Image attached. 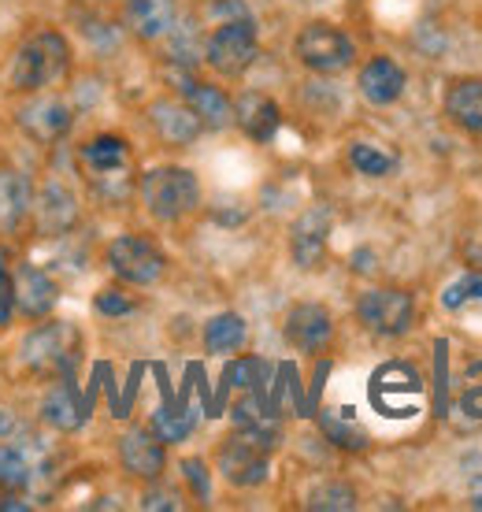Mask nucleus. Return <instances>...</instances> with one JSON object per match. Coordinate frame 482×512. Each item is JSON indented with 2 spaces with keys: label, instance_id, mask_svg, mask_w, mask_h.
Segmentation results:
<instances>
[{
  "label": "nucleus",
  "instance_id": "ddd939ff",
  "mask_svg": "<svg viewBox=\"0 0 482 512\" xmlns=\"http://www.w3.org/2000/svg\"><path fill=\"white\" fill-rule=\"evenodd\" d=\"M178 93L197 112L204 130H227L234 123V101L219 86H212V82H197L190 75H178Z\"/></svg>",
  "mask_w": 482,
  "mask_h": 512
},
{
  "label": "nucleus",
  "instance_id": "b1692460",
  "mask_svg": "<svg viewBox=\"0 0 482 512\" xmlns=\"http://www.w3.org/2000/svg\"><path fill=\"white\" fill-rule=\"evenodd\" d=\"M245 320H241L238 312H219L208 320L204 327V349L212 353V357H227V353H238L245 346Z\"/></svg>",
  "mask_w": 482,
  "mask_h": 512
},
{
  "label": "nucleus",
  "instance_id": "7ed1b4c3",
  "mask_svg": "<svg viewBox=\"0 0 482 512\" xmlns=\"http://www.w3.org/2000/svg\"><path fill=\"white\" fill-rule=\"evenodd\" d=\"M260 52V38H256V23L253 12L245 15H230V19H219L212 23V30L204 34V60L212 71L219 75H241L249 71Z\"/></svg>",
  "mask_w": 482,
  "mask_h": 512
},
{
  "label": "nucleus",
  "instance_id": "39448f33",
  "mask_svg": "<svg viewBox=\"0 0 482 512\" xmlns=\"http://www.w3.org/2000/svg\"><path fill=\"white\" fill-rule=\"evenodd\" d=\"M275 435H256V431H234L219 446V472L230 487H260L267 479V457L275 449Z\"/></svg>",
  "mask_w": 482,
  "mask_h": 512
},
{
  "label": "nucleus",
  "instance_id": "20e7f679",
  "mask_svg": "<svg viewBox=\"0 0 482 512\" xmlns=\"http://www.w3.org/2000/svg\"><path fill=\"white\" fill-rule=\"evenodd\" d=\"M78 349H82V338L71 323H41L19 342V357L30 372L67 379V375H75Z\"/></svg>",
  "mask_w": 482,
  "mask_h": 512
},
{
  "label": "nucleus",
  "instance_id": "5701e85b",
  "mask_svg": "<svg viewBox=\"0 0 482 512\" xmlns=\"http://www.w3.org/2000/svg\"><path fill=\"white\" fill-rule=\"evenodd\" d=\"M34 208V193H30V179L19 171H0V231H12L23 223V216Z\"/></svg>",
  "mask_w": 482,
  "mask_h": 512
},
{
  "label": "nucleus",
  "instance_id": "4468645a",
  "mask_svg": "<svg viewBox=\"0 0 482 512\" xmlns=\"http://www.w3.org/2000/svg\"><path fill=\"white\" fill-rule=\"evenodd\" d=\"M119 461L134 479H160L167 464L164 442L156 438V431H141L130 427L127 435L119 438Z\"/></svg>",
  "mask_w": 482,
  "mask_h": 512
},
{
  "label": "nucleus",
  "instance_id": "f03ea898",
  "mask_svg": "<svg viewBox=\"0 0 482 512\" xmlns=\"http://www.w3.org/2000/svg\"><path fill=\"white\" fill-rule=\"evenodd\" d=\"M141 201L153 219L175 223L201 205V182L190 167H153L141 179Z\"/></svg>",
  "mask_w": 482,
  "mask_h": 512
},
{
  "label": "nucleus",
  "instance_id": "0eeeda50",
  "mask_svg": "<svg viewBox=\"0 0 482 512\" xmlns=\"http://www.w3.org/2000/svg\"><path fill=\"white\" fill-rule=\"evenodd\" d=\"M82 164L97 182L101 197L123 201L130 193V149L119 134H97L82 145Z\"/></svg>",
  "mask_w": 482,
  "mask_h": 512
},
{
  "label": "nucleus",
  "instance_id": "1a4fd4ad",
  "mask_svg": "<svg viewBox=\"0 0 482 512\" xmlns=\"http://www.w3.org/2000/svg\"><path fill=\"white\" fill-rule=\"evenodd\" d=\"M108 264L123 282L130 286H153L164 275L167 260L153 242H145L138 234H123L108 245Z\"/></svg>",
  "mask_w": 482,
  "mask_h": 512
},
{
  "label": "nucleus",
  "instance_id": "f257e3e1",
  "mask_svg": "<svg viewBox=\"0 0 482 512\" xmlns=\"http://www.w3.org/2000/svg\"><path fill=\"white\" fill-rule=\"evenodd\" d=\"M67 64H71V49H67L64 34L41 30V34H34V38H26L19 45L12 71H8V82L19 93H41L49 90L56 78H64Z\"/></svg>",
  "mask_w": 482,
  "mask_h": 512
},
{
  "label": "nucleus",
  "instance_id": "e433bc0d",
  "mask_svg": "<svg viewBox=\"0 0 482 512\" xmlns=\"http://www.w3.org/2000/svg\"><path fill=\"white\" fill-rule=\"evenodd\" d=\"M12 431H15V420L4 409H0V435H12Z\"/></svg>",
  "mask_w": 482,
  "mask_h": 512
},
{
  "label": "nucleus",
  "instance_id": "c85d7f7f",
  "mask_svg": "<svg viewBox=\"0 0 482 512\" xmlns=\"http://www.w3.org/2000/svg\"><path fill=\"white\" fill-rule=\"evenodd\" d=\"M34 479V464L19 446H0V483L4 487H26Z\"/></svg>",
  "mask_w": 482,
  "mask_h": 512
},
{
  "label": "nucleus",
  "instance_id": "c9c22d12",
  "mask_svg": "<svg viewBox=\"0 0 482 512\" xmlns=\"http://www.w3.org/2000/svg\"><path fill=\"white\" fill-rule=\"evenodd\" d=\"M468 501H471V509H482V472L468 475Z\"/></svg>",
  "mask_w": 482,
  "mask_h": 512
},
{
  "label": "nucleus",
  "instance_id": "aec40b11",
  "mask_svg": "<svg viewBox=\"0 0 482 512\" xmlns=\"http://www.w3.org/2000/svg\"><path fill=\"white\" fill-rule=\"evenodd\" d=\"M445 116L482 138V78H457L445 93Z\"/></svg>",
  "mask_w": 482,
  "mask_h": 512
},
{
  "label": "nucleus",
  "instance_id": "f704fd0d",
  "mask_svg": "<svg viewBox=\"0 0 482 512\" xmlns=\"http://www.w3.org/2000/svg\"><path fill=\"white\" fill-rule=\"evenodd\" d=\"M141 509H182V505H178V498L175 494H149V498L141 501Z\"/></svg>",
  "mask_w": 482,
  "mask_h": 512
},
{
  "label": "nucleus",
  "instance_id": "393cba45",
  "mask_svg": "<svg viewBox=\"0 0 482 512\" xmlns=\"http://www.w3.org/2000/svg\"><path fill=\"white\" fill-rule=\"evenodd\" d=\"M319 423H323V435L334 442V446L342 449H368V431L360 427V423L349 416V409H327L323 416H319Z\"/></svg>",
  "mask_w": 482,
  "mask_h": 512
},
{
  "label": "nucleus",
  "instance_id": "423d86ee",
  "mask_svg": "<svg viewBox=\"0 0 482 512\" xmlns=\"http://www.w3.org/2000/svg\"><path fill=\"white\" fill-rule=\"evenodd\" d=\"M293 52H297V60H301L308 71H316V75H338L345 67H353V60H356L353 38L330 23H308L305 30L297 34V41H293Z\"/></svg>",
  "mask_w": 482,
  "mask_h": 512
},
{
  "label": "nucleus",
  "instance_id": "2f4dec72",
  "mask_svg": "<svg viewBox=\"0 0 482 512\" xmlns=\"http://www.w3.org/2000/svg\"><path fill=\"white\" fill-rule=\"evenodd\" d=\"M93 308H97L101 316H130V312H134V301H130L127 294H119V290H101L97 301H93Z\"/></svg>",
  "mask_w": 482,
  "mask_h": 512
},
{
  "label": "nucleus",
  "instance_id": "cd10ccee",
  "mask_svg": "<svg viewBox=\"0 0 482 512\" xmlns=\"http://www.w3.org/2000/svg\"><path fill=\"white\" fill-rule=\"evenodd\" d=\"M305 505L319 512H349V509H356V490L349 487V483L330 479V483H319V487L308 490Z\"/></svg>",
  "mask_w": 482,
  "mask_h": 512
},
{
  "label": "nucleus",
  "instance_id": "9b49d317",
  "mask_svg": "<svg viewBox=\"0 0 482 512\" xmlns=\"http://www.w3.org/2000/svg\"><path fill=\"white\" fill-rule=\"evenodd\" d=\"M19 127L41 145H52V141H64L67 130L75 127V112L60 97H38L19 108Z\"/></svg>",
  "mask_w": 482,
  "mask_h": 512
},
{
  "label": "nucleus",
  "instance_id": "bb28decb",
  "mask_svg": "<svg viewBox=\"0 0 482 512\" xmlns=\"http://www.w3.org/2000/svg\"><path fill=\"white\" fill-rule=\"evenodd\" d=\"M349 164H353L360 175H368V179H386L397 167V156L379 149V145H371V141H353V145H349Z\"/></svg>",
  "mask_w": 482,
  "mask_h": 512
},
{
  "label": "nucleus",
  "instance_id": "c756f323",
  "mask_svg": "<svg viewBox=\"0 0 482 512\" xmlns=\"http://www.w3.org/2000/svg\"><path fill=\"white\" fill-rule=\"evenodd\" d=\"M471 301H482V275L468 271V275H460L457 282H449L442 294V305L445 308H464Z\"/></svg>",
  "mask_w": 482,
  "mask_h": 512
},
{
  "label": "nucleus",
  "instance_id": "6ab92c4d",
  "mask_svg": "<svg viewBox=\"0 0 482 512\" xmlns=\"http://www.w3.org/2000/svg\"><path fill=\"white\" fill-rule=\"evenodd\" d=\"M41 420L52 423L56 431H78V427L86 423V405H82V397H78L71 375H67V379H56V383L49 386V394L41 401Z\"/></svg>",
  "mask_w": 482,
  "mask_h": 512
},
{
  "label": "nucleus",
  "instance_id": "6e6552de",
  "mask_svg": "<svg viewBox=\"0 0 482 512\" xmlns=\"http://www.w3.org/2000/svg\"><path fill=\"white\" fill-rule=\"evenodd\" d=\"M356 316L368 327L371 334H382V338H397L405 334L416 320V301L405 290H394V286H382V290H368L356 305Z\"/></svg>",
  "mask_w": 482,
  "mask_h": 512
},
{
  "label": "nucleus",
  "instance_id": "72a5a7b5",
  "mask_svg": "<svg viewBox=\"0 0 482 512\" xmlns=\"http://www.w3.org/2000/svg\"><path fill=\"white\" fill-rule=\"evenodd\" d=\"M12 271H8V264H4V253H0V323H8V316H12Z\"/></svg>",
  "mask_w": 482,
  "mask_h": 512
},
{
  "label": "nucleus",
  "instance_id": "f3484780",
  "mask_svg": "<svg viewBox=\"0 0 482 512\" xmlns=\"http://www.w3.org/2000/svg\"><path fill=\"white\" fill-rule=\"evenodd\" d=\"M149 119H153L156 134L167 141V145H190V141L201 138L204 123L197 119L186 101H156L149 108Z\"/></svg>",
  "mask_w": 482,
  "mask_h": 512
},
{
  "label": "nucleus",
  "instance_id": "4be33fe9",
  "mask_svg": "<svg viewBox=\"0 0 482 512\" xmlns=\"http://www.w3.org/2000/svg\"><path fill=\"white\" fill-rule=\"evenodd\" d=\"M78 219V205L75 197H71V190H64L60 182H52V186H45L41 190V201H38V227L45 234H64L75 227Z\"/></svg>",
  "mask_w": 482,
  "mask_h": 512
},
{
  "label": "nucleus",
  "instance_id": "412c9836",
  "mask_svg": "<svg viewBox=\"0 0 482 512\" xmlns=\"http://www.w3.org/2000/svg\"><path fill=\"white\" fill-rule=\"evenodd\" d=\"M127 26L141 41L167 38L175 30V0H127Z\"/></svg>",
  "mask_w": 482,
  "mask_h": 512
},
{
  "label": "nucleus",
  "instance_id": "473e14b6",
  "mask_svg": "<svg viewBox=\"0 0 482 512\" xmlns=\"http://www.w3.org/2000/svg\"><path fill=\"white\" fill-rule=\"evenodd\" d=\"M182 475H186V483L193 487V494H197L201 501H208V494H212V483H208V468H204V461H197V457L182 461Z\"/></svg>",
  "mask_w": 482,
  "mask_h": 512
},
{
  "label": "nucleus",
  "instance_id": "7c9ffc66",
  "mask_svg": "<svg viewBox=\"0 0 482 512\" xmlns=\"http://www.w3.org/2000/svg\"><path fill=\"white\" fill-rule=\"evenodd\" d=\"M460 405H464V412H471V416H479V420H482V364H471V368H468Z\"/></svg>",
  "mask_w": 482,
  "mask_h": 512
},
{
  "label": "nucleus",
  "instance_id": "a878e982",
  "mask_svg": "<svg viewBox=\"0 0 482 512\" xmlns=\"http://www.w3.org/2000/svg\"><path fill=\"white\" fill-rule=\"evenodd\" d=\"M193 427H197V412L190 409V405H164V409H156L153 416V431L160 442H186V438L193 435Z\"/></svg>",
  "mask_w": 482,
  "mask_h": 512
},
{
  "label": "nucleus",
  "instance_id": "4c0bfd02",
  "mask_svg": "<svg viewBox=\"0 0 482 512\" xmlns=\"http://www.w3.org/2000/svg\"><path fill=\"white\" fill-rule=\"evenodd\" d=\"M0 509H19V512H23V509H30V505H23V501H0Z\"/></svg>",
  "mask_w": 482,
  "mask_h": 512
},
{
  "label": "nucleus",
  "instance_id": "f8f14e48",
  "mask_svg": "<svg viewBox=\"0 0 482 512\" xmlns=\"http://www.w3.org/2000/svg\"><path fill=\"white\" fill-rule=\"evenodd\" d=\"M334 338V320L330 312L316 301H301V305L290 308L286 316V342L301 353H319V349L330 346Z\"/></svg>",
  "mask_w": 482,
  "mask_h": 512
},
{
  "label": "nucleus",
  "instance_id": "dca6fc26",
  "mask_svg": "<svg viewBox=\"0 0 482 512\" xmlns=\"http://www.w3.org/2000/svg\"><path fill=\"white\" fill-rule=\"evenodd\" d=\"M360 93H364V101L368 104H379V108H386V104L401 101V93H405L408 86V75L405 67L394 64L390 56H375V60H368V64L360 67Z\"/></svg>",
  "mask_w": 482,
  "mask_h": 512
},
{
  "label": "nucleus",
  "instance_id": "2eb2a0df",
  "mask_svg": "<svg viewBox=\"0 0 482 512\" xmlns=\"http://www.w3.org/2000/svg\"><path fill=\"white\" fill-rule=\"evenodd\" d=\"M12 297H15V308H19L23 316H30V320H45L52 308H56V301H60V290H56V282H52L41 268L23 264L12 279Z\"/></svg>",
  "mask_w": 482,
  "mask_h": 512
},
{
  "label": "nucleus",
  "instance_id": "a211bd4d",
  "mask_svg": "<svg viewBox=\"0 0 482 512\" xmlns=\"http://www.w3.org/2000/svg\"><path fill=\"white\" fill-rule=\"evenodd\" d=\"M234 123H238L253 141H271L282 127L279 104L264 97V93H245L234 101Z\"/></svg>",
  "mask_w": 482,
  "mask_h": 512
},
{
  "label": "nucleus",
  "instance_id": "9d476101",
  "mask_svg": "<svg viewBox=\"0 0 482 512\" xmlns=\"http://www.w3.org/2000/svg\"><path fill=\"white\" fill-rule=\"evenodd\" d=\"M330 227H334V212H330L327 205H312L293 219L290 253H293V264H297V268L312 271L323 264L327 242H330Z\"/></svg>",
  "mask_w": 482,
  "mask_h": 512
}]
</instances>
